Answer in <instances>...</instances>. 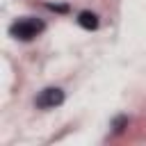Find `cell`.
Segmentation results:
<instances>
[{
	"mask_svg": "<svg viewBox=\"0 0 146 146\" xmlns=\"http://www.w3.org/2000/svg\"><path fill=\"white\" fill-rule=\"evenodd\" d=\"M41 30H43V23L36 21V18H23V21H18V23L11 25V34H14L16 39H23V41L34 39Z\"/></svg>",
	"mask_w": 146,
	"mask_h": 146,
	"instance_id": "6da1fadb",
	"label": "cell"
},
{
	"mask_svg": "<svg viewBox=\"0 0 146 146\" xmlns=\"http://www.w3.org/2000/svg\"><path fill=\"white\" fill-rule=\"evenodd\" d=\"M62 103H64V91L59 87H48L36 96V107H41V110H50Z\"/></svg>",
	"mask_w": 146,
	"mask_h": 146,
	"instance_id": "7a4b0ae2",
	"label": "cell"
},
{
	"mask_svg": "<svg viewBox=\"0 0 146 146\" xmlns=\"http://www.w3.org/2000/svg\"><path fill=\"white\" fill-rule=\"evenodd\" d=\"M78 23H80L84 30H96V27H98V16H96L94 11H80Z\"/></svg>",
	"mask_w": 146,
	"mask_h": 146,
	"instance_id": "3957f363",
	"label": "cell"
}]
</instances>
